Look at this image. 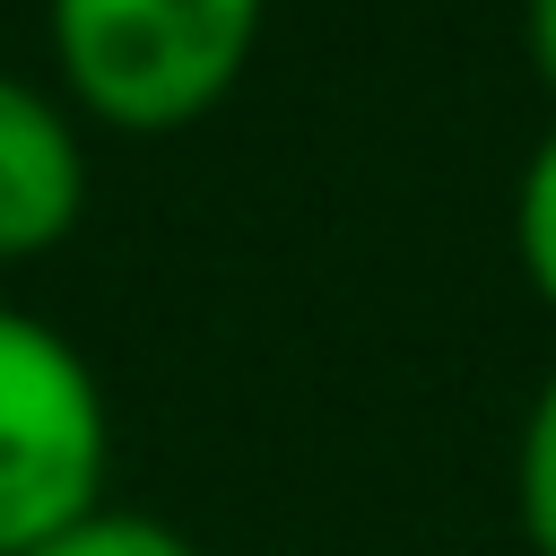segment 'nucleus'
Masks as SVG:
<instances>
[{"label":"nucleus","mask_w":556,"mask_h":556,"mask_svg":"<svg viewBox=\"0 0 556 556\" xmlns=\"http://www.w3.org/2000/svg\"><path fill=\"white\" fill-rule=\"evenodd\" d=\"M521 43H530V70H539V87L556 96V0H521Z\"/></svg>","instance_id":"0eeeda50"},{"label":"nucleus","mask_w":556,"mask_h":556,"mask_svg":"<svg viewBox=\"0 0 556 556\" xmlns=\"http://www.w3.org/2000/svg\"><path fill=\"white\" fill-rule=\"evenodd\" d=\"M269 0H43L61 87L113 130L200 122L252 61Z\"/></svg>","instance_id":"f257e3e1"},{"label":"nucleus","mask_w":556,"mask_h":556,"mask_svg":"<svg viewBox=\"0 0 556 556\" xmlns=\"http://www.w3.org/2000/svg\"><path fill=\"white\" fill-rule=\"evenodd\" d=\"M113 417L70 330L0 304V556H26L87 504H104Z\"/></svg>","instance_id":"f03ea898"},{"label":"nucleus","mask_w":556,"mask_h":556,"mask_svg":"<svg viewBox=\"0 0 556 556\" xmlns=\"http://www.w3.org/2000/svg\"><path fill=\"white\" fill-rule=\"evenodd\" d=\"M87 208V139L61 96L0 70V261L52 252Z\"/></svg>","instance_id":"7ed1b4c3"},{"label":"nucleus","mask_w":556,"mask_h":556,"mask_svg":"<svg viewBox=\"0 0 556 556\" xmlns=\"http://www.w3.org/2000/svg\"><path fill=\"white\" fill-rule=\"evenodd\" d=\"M513 504H521V539L539 556H556V365L521 408V443H513Z\"/></svg>","instance_id":"39448f33"},{"label":"nucleus","mask_w":556,"mask_h":556,"mask_svg":"<svg viewBox=\"0 0 556 556\" xmlns=\"http://www.w3.org/2000/svg\"><path fill=\"white\" fill-rule=\"evenodd\" d=\"M513 252H521L530 295L556 313V130L530 148V165L513 182Z\"/></svg>","instance_id":"423d86ee"},{"label":"nucleus","mask_w":556,"mask_h":556,"mask_svg":"<svg viewBox=\"0 0 556 556\" xmlns=\"http://www.w3.org/2000/svg\"><path fill=\"white\" fill-rule=\"evenodd\" d=\"M26 556H200L191 530H174L165 513H130V504H87L78 521H61L52 539H35Z\"/></svg>","instance_id":"20e7f679"}]
</instances>
